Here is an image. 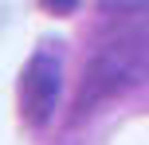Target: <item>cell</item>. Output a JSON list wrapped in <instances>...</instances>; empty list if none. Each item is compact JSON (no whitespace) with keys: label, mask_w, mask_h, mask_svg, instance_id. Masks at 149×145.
I'll return each instance as SVG.
<instances>
[{"label":"cell","mask_w":149,"mask_h":145,"mask_svg":"<svg viewBox=\"0 0 149 145\" xmlns=\"http://www.w3.org/2000/svg\"><path fill=\"white\" fill-rule=\"evenodd\" d=\"M63 90V59L59 47L39 43L20 71V118L28 126H47Z\"/></svg>","instance_id":"cell-2"},{"label":"cell","mask_w":149,"mask_h":145,"mask_svg":"<svg viewBox=\"0 0 149 145\" xmlns=\"http://www.w3.org/2000/svg\"><path fill=\"white\" fill-rule=\"evenodd\" d=\"M43 4V12H51V16H71L74 8H79V0H39Z\"/></svg>","instance_id":"cell-4"},{"label":"cell","mask_w":149,"mask_h":145,"mask_svg":"<svg viewBox=\"0 0 149 145\" xmlns=\"http://www.w3.org/2000/svg\"><path fill=\"white\" fill-rule=\"evenodd\" d=\"M149 78V31L141 24H110L102 43L94 47L74 98V118L98 110L102 102L122 98Z\"/></svg>","instance_id":"cell-1"},{"label":"cell","mask_w":149,"mask_h":145,"mask_svg":"<svg viewBox=\"0 0 149 145\" xmlns=\"http://www.w3.org/2000/svg\"><path fill=\"white\" fill-rule=\"evenodd\" d=\"M106 24H141L149 16V0H98Z\"/></svg>","instance_id":"cell-3"}]
</instances>
